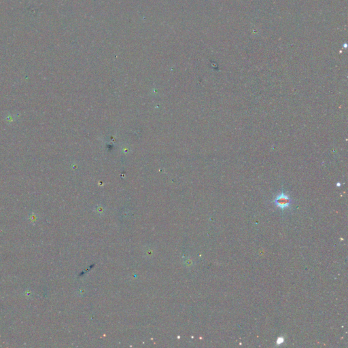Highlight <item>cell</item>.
Wrapping results in <instances>:
<instances>
[{
	"instance_id": "obj_2",
	"label": "cell",
	"mask_w": 348,
	"mask_h": 348,
	"mask_svg": "<svg viewBox=\"0 0 348 348\" xmlns=\"http://www.w3.org/2000/svg\"><path fill=\"white\" fill-rule=\"evenodd\" d=\"M154 254H155V249H154V247L151 246V245H147L143 249V255H144L146 258H153L154 256Z\"/></svg>"
},
{
	"instance_id": "obj_1",
	"label": "cell",
	"mask_w": 348,
	"mask_h": 348,
	"mask_svg": "<svg viewBox=\"0 0 348 348\" xmlns=\"http://www.w3.org/2000/svg\"><path fill=\"white\" fill-rule=\"evenodd\" d=\"M273 203L278 208L281 209V210H285L291 207L292 199L289 195L285 194L284 192H281L274 199Z\"/></svg>"
},
{
	"instance_id": "obj_4",
	"label": "cell",
	"mask_w": 348,
	"mask_h": 348,
	"mask_svg": "<svg viewBox=\"0 0 348 348\" xmlns=\"http://www.w3.org/2000/svg\"><path fill=\"white\" fill-rule=\"evenodd\" d=\"M284 338H282V337L278 338L277 340V346H279V345H280V344H281V343H284Z\"/></svg>"
},
{
	"instance_id": "obj_3",
	"label": "cell",
	"mask_w": 348,
	"mask_h": 348,
	"mask_svg": "<svg viewBox=\"0 0 348 348\" xmlns=\"http://www.w3.org/2000/svg\"><path fill=\"white\" fill-rule=\"evenodd\" d=\"M16 120V116L15 115H12L11 114H8V115L5 116V120H6L8 123L11 124L13 122H15Z\"/></svg>"
}]
</instances>
